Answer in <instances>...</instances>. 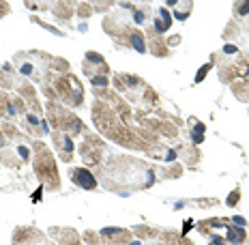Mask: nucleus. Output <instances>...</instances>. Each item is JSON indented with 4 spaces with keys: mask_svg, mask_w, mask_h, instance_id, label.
Here are the masks:
<instances>
[{
    "mask_svg": "<svg viewBox=\"0 0 249 245\" xmlns=\"http://www.w3.org/2000/svg\"><path fill=\"white\" fill-rule=\"evenodd\" d=\"M88 60H92V62H103V58L99 56V54H95V52H92V54H88Z\"/></svg>",
    "mask_w": 249,
    "mask_h": 245,
    "instance_id": "7",
    "label": "nucleus"
},
{
    "mask_svg": "<svg viewBox=\"0 0 249 245\" xmlns=\"http://www.w3.org/2000/svg\"><path fill=\"white\" fill-rule=\"evenodd\" d=\"M208 69H211V62H206L200 71H198V76H195V82H202L204 80V76H206V73H208Z\"/></svg>",
    "mask_w": 249,
    "mask_h": 245,
    "instance_id": "5",
    "label": "nucleus"
},
{
    "mask_svg": "<svg viewBox=\"0 0 249 245\" xmlns=\"http://www.w3.org/2000/svg\"><path fill=\"white\" fill-rule=\"evenodd\" d=\"M202 140H204V125H198V127H195V133H193V142L200 144Z\"/></svg>",
    "mask_w": 249,
    "mask_h": 245,
    "instance_id": "4",
    "label": "nucleus"
},
{
    "mask_svg": "<svg viewBox=\"0 0 249 245\" xmlns=\"http://www.w3.org/2000/svg\"><path fill=\"white\" fill-rule=\"evenodd\" d=\"M135 22H138V24H142V22H144V13L135 11Z\"/></svg>",
    "mask_w": 249,
    "mask_h": 245,
    "instance_id": "11",
    "label": "nucleus"
},
{
    "mask_svg": "<svg viewBox=\"0 0 249 245\" xmlns=\"http://www.w3.org/2000/svg\"><path fill=\"white\" fill-rule=\"evenodd\" d=\"M245 239V228H228V241L234 245H241Z\"/></svg>",
    "mask_w": 249,
    "mask_h": 245,
    "instance_id": "2",
    "label": "nucleus"
},
{
    "mask_svg": "<svg viewBox=\"0 0 249 245\" xmlns=\"http://www.w3.org/2000/svg\"><path fill=\"white\" fill-rule=\"evenodd\" d=\"M71 179L75 181L80 187H84V189H92V187L97 185L95 176L88 172V170H84V168H75V170L71 172Z\"/></svg>",
    "mask_w": 249,
    "mask_h": 245,
    "instance_id": "1",
    "label": "nucleus"
},
{
    "mask_svg": "<svg viewBox=\"0 0 249 245\" xmlns=\"http://www.w3.org/2000/svg\"><path fill=\"white\" fill-rule=\"evenodd\" d=\"M92 84H97V86H105V84H108V78H92Z\"/></svg>",
    "mask_w": 249,
    "mask_h": 245,
    "instance_id": "6",
    "label": "nucleus"
},
{
    "mask_svg": "<svg viewBox=\"0 0 249 245\" xmlns=\"http://www.w3.org/2000/svg\"><path fill=\"white\" fill-rule=\"evenodd\" d=\"M131 41H133V47H135L140 54L146 50V47H144V41H142V37H140V35H133V37H131Z\"/></svg>",
    "mask_w": 249,
    "mask_h": 245,
    "instance_id": "3",
    "label": "nucleus"
},
{
    "mask_svg": "<svg viewBox=\"0 0 249 245\" xmlns=\"http://www.w3.org/2000/svg\"><path fill=\"white\" fill-rule=\"evenodd\" d=\"M211 243H213V245H223V239H221V237H213Z\"/></svg>",
    "mask_w": 249,
    "mask_h": 245,
    "instance_id": "10",
    "label": "nucleus"
},
{
    "mask_svg": "<svg viewBox=\"0 0 249 245\" xmlns=\"http://www.w3.org/2000/svg\"><path fill=\"white\" fill-rule=\"evenodd\" d=\"M223 52H226V54H234L236 47H234V45H226V47H223Z\"/></svg>",
    "mask_w": 249,
    "mask_h": 245,
    "instance_id": "9",
    "label": "nucleus"
},
{
    "mask_svg": "<svg viewBox=\"0 0 249 245\" xmlns=\"http://www.w3.org/2000/svg\"><path fill=\"white\" fill-rule=\"evenodd\" d=\"M236 200H238V191H234V193H232V198L228 200V204H230V206H234V204H236Z\"/></svg>",
    "mask_w": 249,
    "mask_h": 245,
    "instance_id": "8",
    "label": "nucleus"
},
{
    "mask_svg": "<svg viewBox=\"0 0 249 245\" xmlns=\"http://www.w3.org/2000/svg\"><path fill=\"white\" fill-rule=\"evenodd\" d=\"M234 224H236V226H245V219H243V217H234Z\"/></svg>",
    "mask_w": 249,
    "mask_h": 245,
    "instance_id": "12",
    "label": "nucleus"
},
{
    "mask_svg": "<svg viewBox=\"0 0 249 245\" xmlns=\"http://www.w3.org/2000/svg\"><path fill=\"white\" fill-rule=\"evenodd\" d=\"M24 73H26V76H30V71H32V67L30 65H24V69H22Z\"/></svg>",
    "mask_w": 249,
    "mask_h": 245,
    "instance_id": "13",
    "label": "nucleus"
},
{
    "mask_svg": "<svg viewBox=\"0 0 249 245\" xmlns=\"http://www.w3.org/2000/svg\"><path fill=\"white\" fill-rule=\"evenodd\" d=\"M238 11H241V13H249V2H245V7H241Z\"/></svg>",
    "mask_w": 249,
    "mask_h": 245,
    "instance_id": "14",
    "label": "nucleus"
}]
</instances>
